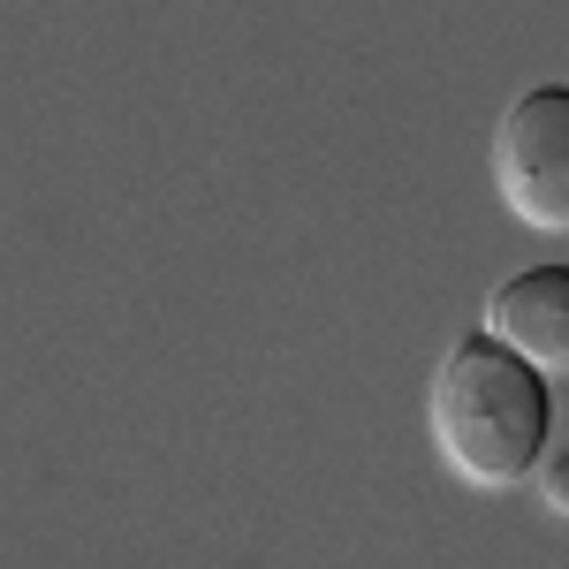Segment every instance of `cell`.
<instances>
[{
  "label": "cell",
  "instance_id": "obj_2",
  "mask_svg": "<svg viewBox=\"0 0 569 569\" xmlns=\"http://www.w3.org/2000/svg\"><path fill=\"white\" fill-rule=\"evenodd\" d=\"M493 190L525 228L569 236V84H531L509 99L493 130Z\"/></svg>",
  "mask_w": 569,
  "mask_h": 569
},
{
  "label": "cell",
  "instance_id": "obj_4",
  "mask_svg": "<svg viewBox=\"0 0 569 569\" xmlns=\"http://www.w3.org/2000/svg\"><path fill=\"white\" fill-rule=\"evenodd\" d=\"M531 479H539V493H547V509H569V456H555V463H539Z\"/></svg>",
  "mask_w": 569,
  "mask_h": 569
},
{
  "label": "cell",
  "instance_id": "obj_3",
  "mask_svg": "<svg viewBox=\"0 0 569 569\" xmlns=\"http://www.w3.org/2000/svg\"><path fill=\"white\" fill-rule=\"evenodd\" d=\"M486 335L501 350H517L531 372H569V266H525L493 289Z\"/></svg>",
  "mask_w": 569,
  "mask_h": 569
},
{
  "label": "cell",
  "instance_id": "obj_1",
  "mask_svg": "<svg viewBox=\"0 0 569 569\" xmlns=\"http://www.w3.org/2000/svg\"><path fill=\"white\" fill-rule=\"evenodd\" d=\"M426 426H433L440 463L463 486L509 493V486H525L547 463L555 395H547V372H531L525 357L501 350L493 335H463L433 372Z\"/></svg>",
  "mask_w": 569,
  "mask_h": 569
}]
</instances>
